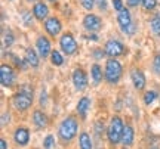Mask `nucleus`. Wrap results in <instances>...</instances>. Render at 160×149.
Wrapping results in <instances>:
<instances>
[{"label": "nucleus", "mask_w": 160, "mask_h": 149, "mask_svg": "<svg viewBox=\"0 0 160 149\" xmlns=\"http://www.w3.org/2000/svg\"><path fill=\"white\" fill-rule=\"evenodd\" d=\"M105 50H101V49H97V50H93V56L97 58V59H101V58L105 56Z\"/></svg>", "instance_id": "7c9ffc66"}, {"label": "nucleus", "mask_w": 160, "mask_h": 149, "mask_svg": "<svg viewBox=\"0 0 160 149\" xmlns=\"http://www.w3.org/2000/svg\"><path fill=\"white\" fill-rule=\"evenodd\" d=\"M133 139H135V132L131 126H125L123 130V137H122V143L125 146H131L133 143Z\"/></svg>", "instance_id": "f3484780"}, {"label": "nucleus", "mask_w": 160, "mask_h": 149, "mask_svg": "<svg viewBox=\"0 0 160 149\" xmlns=\"http://www.w3.org/2000/svg\"><path fill=\"white\" fill-rule=\"evenodd\" d=\"M25 62L28 63L30 67H33V68H37V67H39V55H37L31 47L27 49V52H25Z\"/></svg>", "instance_id": "a211bd4d"}, {"label": "nucleus", "mask_w": 160, "mask_h": 149, "mask_svg": "<svg viewBox=\"0 0 160 149\" xmlns=\"http://www.w3.org/2000/svg\"><path fill=\"white\" fill-rule=\"evenodd\" d=\"M88 39H89V40H92V41H97V40H98V37H97V35H89Z\"/></svg>", "instance_id": "e433bc0d"}, {"label": "nucleus", "mask_w": 160, "mask_h": 149, "mask_svg": "<svg viewBox=\"0 0 160 149\" xmlns=\"http://www.w3.org/2000/svg\"><path fill=\"white\" fill-rule=\"evenodd\" d=\"M13 139H15V143L19 146H25L30 142V132L28 128L25 127H18L15 133H13Z\"/></svg>", "instance_id": "9b49d317"}, {"label": "nucleus", "mask_w": 160, "mask_h": 149, "mask_svg": "<svg viewBox=\"0 0 160 149\" xmlns=\"http://www.w3.org/2000/svg\"><path fill=\"white\" fill-rule=\"evenodd\" d=\"M151 31L154 33L156 35H160V13H156L154 16L151 18Z\"/></svg>", "instance_id": "4be33fe9"}, {"label": "nucleus", "mask_w": 160, "mask_h": 149, "mask_svg": "<svg viewBox=\"0 0 160 149\" xmlns=\"http://www.w3.org/2000/svg\"><path fill=\"white\" fill-rule=\"evenodd\" d=\"M131 77H132V83L137 90H142L145 87V75L142 74V71L139 69H133L131 72Z\"/></svg>", "instance_id": "4468645a"}, {"label": "nucleus", "mask_w": 160, "mask_h": 149, "mask_svg": "<svg viewBox=\"0 0 160 149\" xmlns=\"http://www.w3.org/2000/svg\"><path fill=\"white\" fill-rule=\"evenodd\" d=\"M91 108V99L89 98H82L77 103V114L82 117V118H86V114Z\"/></svg>", "instance_id": "dca6fc26"}, {"label": "nucleus", "mask_w": 160, "mask_h": 149, "mask_svg": "<svg viewBox=\"0 0 160 149\" xmlns=\"http://www.w3.org/2000/svg\"><path fill=\"white\" fill-rule=\"evenodd\" d=\"M117 22L119 25L122 27L123 30V33L125 34H133L135 33V28H133V24H132V18H131V13L128 9H123V11L119 12V15H117Z\"/></svg>", "instance_id": "39448f33"}, {"label": "nucleus", "mask_w": 160, "mask_h": 149, "mask_svg": "<svg viewBox=\"0 0 160 149\" xmlns=\"http://www.w3.org/2000/svg\"><path fill=\"white\" fill-rule=\"evenodd\" d=\"M156 92H153V90H150V92H147L145 95H144V102L147 103V105H150V103H153L154 102V99H156Z\"/></svg>", "instance_id": "b1692460"}, {"label": "nucleus", "mask_w": 160, "mask_h": 149, "mask_svg": "<svg viewBox=\"0 0 160 149\" xmlns=\"http://www.w3.org/2000/svg\"><path fill=\"white\" fill-rule=\"evenodd\" d=\"M113 7H114L116 11H123L125 7H123V2L122 0H113Z\"/></svg>", "instance_id": "c756f323"}, {"label": "nucleus", "mask_w": 160, "mask_h": 149, "mask_svg": "<svg viewBox=\"0 0 160 149\" xmlns=\"http://www.w3.org/2000/svg\"><path fill=\"white\" fill-rule=\"evenodd\" d=\"M28 2H34V0H28Z\"/></svg>", "instance_id": "58836bf2"}, {"label": "nucleus", "mask_w": 160, "mask_h": 149, "mask_svg": "<svg viewBox=\"0 0 160 149\" xmlns=\"http://www.w3.org/2000/svg\"><path fill=\"white\" fill-rule=\"evenodd\" d=\"M77 121L73 117H67L65 120H62V123L59 124V128H58V134L59 137L62 139L64 142H70L76 137L77 134Z\"/></svg>", "instance_id": "f257e3e1"}, {"label": "nucleus", "mask_w": 160, "mask_h": 149, "mask_svg": "<svg viewBox=\"0 0 160 149\" xmlns=\"http://www.w3.org/2000/svg\"><path fill=\"white\" fill-rule=\"evenodd\" d=\"M28 16H30L28 12H24V22L27 24V25H30V24H31V21L28 19Z\"/></svg>", "instance_id": "72a5a7b5"}, {"label": "nucleus", "mask_w": 160, "mask_h": 149, "mask_svg": "<svg viewBox=\"0 0 160 149\" xmlns=\"http://www.w3.org/2000/svg\"><path fill=\"white\" fill-rule=\"evenodd\" d=\"M15 81V72L11 68V65L8 63H2L0 67V83L3 87H11Z\"/></svg>", "instance_id": "0eeeda50"}, {"label": "nucleus", "mask_w": 160, "mask_h": 149, "mask_svg": "<svg viewBox=\"0 0 160 149\" xmlns=\"http://www.w3.org/2000/svg\"><path fill=\"white\" fill-rule=\"evenodd\" d=\"M105 52L111 58H117L125 53V46L117 40H108L107 44H105Z\"/></svg>", "instance_id": "1a4fd4ad"}, {"label": "nucleus", "mask_w": 160, "mask_h": 149, "mask_svg": "<svg viewBox=\"0 0 160 149\" xmlns=\"http://www.w3.org/2000/svg\"><path fill=\"white\" fill-rule=\"evenodd\" d=\"M101 25H102L101 18L97 16V15H93V13H88V15L83 18V27H85L88 31H91V33L98 31V30L101 28Z\"/></svg>", "instance_id": "6e6552de"}, {"label": "nucleus", "mask_w": 160, "mask_h": 149, "mask_svg": "<svg viewBox=\"0 0 160 149\" xmlns=\"http://www.w3.org/2000/svg\"><path fill=\"white\" fill-rule=\"evenodd\" d=\"M122 71L123 69H122V65H120L119 61L114 58H110L105 63V80L111 84L117 83L122 77Z\"/></svg>", "instance_id": "20e7f679"}, {"label": "nucleus", "mask_w": 160, "mask_h": 149, "mask_svg": "<svg viewBox=\"0 0 160 149\" xmlns=\"http://www.w3.org/2000/svg\"><path fill=\"white\" fill-rule=\"evenodd\" d=\"M3 43H5V46H12V43H13V35H12V33H5V35H3Z\"/></svg>", "instance_id": "bb28decb"}, {"label": "nucleus", "mask_w": 160, "mask_h": 149, "mask_svg": "<svg viewBox=\"0 0 160 149\" xmlns=\"http://www.w3.org/2000/svg\"><path fill=\"white\" fill-rule=\"evenodd\" d=\"M36 46H37V50H39V55L43 58V59L48 58L52 53L51 43H49V40H48L46 37H39V39H37V43H36Z\"/></svg>", "instance_id": "ddd939ff"}, {"label": "nucleus", "mask_w": 160, "mask_h": 149, "mask_svg": "<svg viewBox=\"0 0 160 149\" xmlns=\"http://www.w3.org/2000/svg\"><path fill=\"white\" fill-rule=\"evenodd\" d=\"M49 2H57V0H49Z\"/></svg>", "instance_id": "4c0bfd02"}, {"label": "nucleus", "mask_w": 160, "mask_h": 149, "mask_svg": "<svg viewBox=\"0 0 160 149\" xmlns=\"http://www.w3.org/2000/svg\"><path fill=\"white\" fill-rule=\"evenodd\" d=\"M153 71L157 75H160V55H156L154 61H153Z\"/></svg>", "instance_id": "a878e982"}, {"label": "nucleus", "mask_w": 160, "mask_h": 149, "mask_svg": "<svg viewBox=\"0 0 160 149\" xmlns=\"http://www.w3.org/2000/svg\"><path fill=\"white\" fill-rule=\"evenodd\" d=\"M61 22L58 18H49L45 22V30L48 31V34L52 35V37H57L59 33H61Z\"/></svg>", "instance_id": "f8f14e48"}, {"label": "nucleus", "mask_w": 160, "mask_h": 149, "mask_svg": "<svg viewBox=\"0 0 160 149\" xmlns=\"http://www.w3.org/2000/svg\"><path fill=\"white\" fill-rule=\"evenodd\" d=\"M98 7L101 11H105L107 9V0H98Z\"/></svg>", "instance_id": "2f4dec72"}, {"label": "nucleus", "mask_w": 160, "mask_h": 149, "mask_svg": "<svg viewBox=\"0 0 160 149\" xmlns=\"http://www.w3.org/2000/svg\"><path fill=\"white\" fill-rule=\"evenodd\" d=\"M33 123L36 124V127L43 128V127L48 126V117L42 111H34V114H33Z\"/></svg>", "instance_id": "6ab92c4d"}, {"label": "nucleus", "mask_w": 160, "mask_h": 149, "mask_svg": "<svg viewBox=\"0 0 160 149\" xmlns=\"http://www.w3.org/2000/svg\"><path fill=\"white\" fill-rule=\"evenodd\" d=\"M33 13H34V16L40 21H43L46 16H48V13H49V9H48V6L43 3V2H37L34 5V9H33Z\"/></svg>", "instance_id": "2eb2a0df"}, {"label": "nucleus", "mask_w": 160, "mask_h": 149, "mask_svg": "<svg viewBox=\"0 0 160 149\" xmlns=\"http://www.w3.org/2000/svg\"><path fill=\"white\" fill-rule=\"evenodd\" d=\"M53 143H55L53 136H52V134H48V136L45 137V140H43V146H45V149H52Z\"/></svg>", "instance_id": "393cba45"}, {"label": "nucleus", "mask_w": 160, "mask_h": 149, "mask_svg": "<svg viewBox=\"0 0 160 149\" xmlns=\"http://www.w3.org/2000/svg\"><path fill=\"white\" fill-rule=\"evenodd\" d=\"M31 103H33V90L28 86H22L21 92L13 98V106L19 111H25L31 106Z\"/></svg>", "instance_id": "7ed1b4c3"}, {"label": "nucleus", "mask_w": 160, "mask_h": 149, "mask_svg": "<svg viewBox=\"0 0 160 149\" xmlns=\"http://www.w3.org/2000/svg\"><path fill=\"white\" fill-rule=\"evenodd\" d=\"M91 75H92V78H93V81H95V84H98L99 81L102 80V71H101V67H99L98 63H95V65L92 67Z\"/></svg>", "instance_id": "412c9836"}, {"label": "nucleus", "mask_w": 160, "mask_h": 149, "mask_svg": "<svg viewBox=\"0 0 160 149\" xmlns=\"http://www.w3.org/2000/svg\"><path fill=\"white\" fill-rule=\"evenodd\" d=\"M80 3H82V6L85 9L91 11V9H93V6H95V0H80Z\"/></svg>", "instance_id": "c85d7f7f"}, {"label": "nucleus", "mask_w": 160, "mask_h": 149, "mask_svg": "<svg viewBox=\"0 0 160 149\" xmlns=\"http://www.w3.org/2000/svg\"><path fill=\"white\" fill-rule=\"evenodd\" d=\"M73 84H74L76 90H85L86 86H88V77H86V72L83 69H76L73 72Z\"/></svg>", "instance_id": "9d476101"}, {"label": "nucleus", "mask_w": 160, "mask_h": 149, "mask_svg": "<svg viewBox=\"0 0 160 149\" xmlns=\"http://www.w3.org/2000/svg\"><path fill=\"white\" fill-rule=\"evenodd\" d=\"M6 121H9V114H3V117H2V126H6Z\"/></svg>", "instance_id": "473e14b6"}, {"label": "nucleus", "mask_w": 160, "mask_h": 149, "mask_svg": "<svg viewBox=\"0 0 160 149\" xmlns=\"http://www.w3.org/2000/svg\"><path fill=\"white\" fill-rule=\"evenodd\" d=\"M141 3L144 5V7L147 11H151V9L156 7V0H141Z\"/></svg>", "instance_id": "cd10ccee"}, {"label": "nucleus", "mask_w": 160, "mask_h": 149, "mask_svg": "<svg viewBox=\"0 0 160 149\" xmlns=\"http://www.w3.org/2000/svg\"><path fill=\"white\" fill-rule=\"evenodd\" d=\"M0 149H8V143L5 139H0Z\"/></svg>", "instance_id": "f704fd0d"}, {"label": "nucleus", "mask_w": 160, "mask_h": 149, "mask_svg": "<svg viewBox=\"0 0 160 149\" xmlns=\"http://www.w3.org/2000/svg\"><path fill=\"white\" fill-rule=\"evenodd\" d=\"M123 130H125V126H123L122 118H120V117H113L111 121H110L108 132H107V136H108L110 143L117 145L119 142H122V137H123Z\"/></svg>", "instance_id": "f03ea898"}, {"label": "nucleus", "mask_w": 160, "mask_h": 149, "mask_svg": "<svg viewBox=\"0 0 160 149\" xmlns=\"http://www.w3.org/2000/svg\"><path fill=\"white\" fill-rule=\"evenodd\" d=\"M51 61L55 67H61V65L64 63V58L61 56V53H59L58 50H53L51 53Z\"/></svg>", "instance_id": "5701e85b"}, {"label": "nucleus", "mask_w": 160, "mask_h": 149, "mask_svg": "<svg viewBox=\"0 0 160 149\" xmlns=\"http://www.w3.org/2000/svg\"><path fill=\"white\" fill-rule=\"evenodd\" d=\"M59 46H61V50L65 53V55H73L76 53L77 50V41L74 40V37L67 33V34H64L61 37V40H59Z\"/></svg>", "instance_id": "423d86ee"}, {"label": "nucleus", "mask_w": 160, "mask_h": 149, "mask_svg": "<svg viewBox=\"0 0 160 149\" xmlns=\"http://www.w3.org/2000/svg\"><path fill=\"white\" fill-rule=\"evenodd\" d=\"M139 2H141V0H128V5L129 6H138Z\"/></svg>", "instance_id": "c9c22d12"}, {"label": "nucleus", "mask_w": 160, "mask_h": 149, "mask_svg": "<svg viewBox=\"0 0 160 149\" xmlns=\"http://www.w3.org/2000/svg\"><path fill=\"white\" fill-rule=\"evenodd\" d=\"M79 145H80V149H92L91 136L88 133H82L79 137Z\"/></svg>", "instance_id": "aec40b11"}]
</instances>
